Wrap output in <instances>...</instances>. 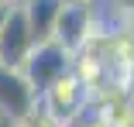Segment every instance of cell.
<instances>
[{
  "label": "cell",
  "instance_id": "cell-13",
  "mask_svg": "<svg viewBox=\"0 0 134 127\" xmlns=\"http://www.w3.org/2000/svg\"><path fill=\"white\" fill-rule=\"evenodd\" d=\"M4 10H7V7H0V21H4Z\"/></svg>",
  "mask_w": 134,
  "mask_h": 127
},
{
  "label": "cell",
  "instance_id": "cell-7",
  "mask_svg": "<svg viewBox=\"0 0 134 127\" xmlns=\"http://www.w3.org/2000/svg\"><path fill=\"white\" fill-rule=\"evenodd\" d=\"M65 127H114L110 120H107V113H103V107H100V100H86L83 107H79V113L65 124Z\"/></svg>",
  "mask_w": 134,
  "mask_h": 127
},
{
  "label": "cell",
  "instance_id": "cell-11",
  "mask_svg": "<svg viewBox=\"0 0 134 127\" xmlns=\"http://www.w3.org/2000/svg\"><path fill=\"white\" fill-rule=\"evenodd\" d=\"M14 4H24V0H0V7H14Z\"/></svg>",
  "mask_w": 134,
  "mask_h": 127
},
{
  "label": "cell",
  "instance_id": "cell-5",
  "mask_svg": "<svg viewBox=\"0 0 134 127\" xmlns=\"http://www.w3.org/2000/svg\"><path fill=\"white\" fill-rule=\"evenodd\" d=\"M35 103H38V96L31 93V86L21 76V69L0 65V117L17 124L21 117H28L35 110Z\"/></svg>",
  "mask_w": 134,
  "mask_h": 127
},
{
  "label": "cell",
  "instance_id": "cell-12",
  "mask_svg": "<svg viewBox=\"0 0 134 127\" xmlns=\"http://www.w3.org/2000/svg\"><path fill=\"white\" fill-rule=\"evenodd\" d=\"M0 127H14V124H10V120H7V117H0Z\"/></svg>",
  "mask_w": 134,
  "mask_h": 127
},
{
  "label": "cell",
  "instance_id": "cell-3",
  "mask_svg": "<svg viewBox=\"0 0 134 127\" xmlns=\"http://www.w3.org/2000/svg\"><path fill=\"white\" fill-rule=\"evenodd\" d=\"M86 100H90V93H86L83 83H79V76L76 72H65L62 79H55V83L38 96V103H41V110L55 120L59 127H65L79 113V107H83Z\"/></svg>",
  "mask_w": 134,
  "mask_h": 127
},
{
  "label": "cell",
  "instance_id": "cell-9",
  "mask_svg": "<svg viewBox=\"0 0 134 127\" xmlns=\"http://www.w3.org/2000/svg\"><path fill=\"white\" fill-rule=\"evenodd\" d=\"M110 4H114V7H120L127 17H134V0H110Z\"/></svg>",
  "mask_w": 134,
  "mask_h": 127
},
{
  "label": "cell",
  "instance_id": "cell-2",
  "mask_svg": "<svg viewBox=\"0 0 134 127\" xmlns=\"http://www.w3.org/2000/svg\"><path fill=\"white\" fill-rule=\"evenodd\" d=\"M100 31V10H90V7H72V4H62L59 17H55V31H52V41H59L65 52H83L86 41Z\"/></svg>",
  "mask_w": 134,
  "mask_h": 127
},
{
  "label": "cell",
  "instance_id": "cell-1",
  "mask_svg": "<svg viewBox=\"0 0 134 127\" xmlns=\"http://www.w3.org/2000/svg\"><path fill=\"white\" fill-rule=\"evenodd\" d=\"M72 52H65V48L59 41H35V48L28 52V59L21 62V76L28 79L31 93L41 96L55 79H62L65 72H72Z\"/></svg>",
  "mask_w": 134,
  "mask_h": 127
},
{
  "label": "cell",
  "instance_id": "cell-4",
  "mask_svg": "<svg viewBox=\"0 0 134 127\" xmlns=\"http://www.w3.org/2000/svg\"><path fill=\"white\" fill-rule=\"evenodd\" d=\"M31 48H35L31 24L24 17V7L14 4V7L4 10V21H0V65L21 69V62L28 59Z\"/></svg>",
  "mask_w": 134,
  "mask_h": 127
},
{
  "label": "cell",
  "instance_id": "cell-10",
  "mask_svg": "<svg viewBox=\"0 0 134 127\" xmlns=\"http://www.w3.org/2000/svg\"><path fill=\"white\" fill-rule=\"evenodd\" d=\"M127 83L134 86V52H131V59H127Z\"/></svg>",
  "mask_w": 134,
  "mask_h": 127
},
{
  "label": "cell",
  "instance_id": "cell-6",
  "mask_svg": "<svg viewBox=\"0 0 134 127\" xmlns=\"http://www.w3.org/2000/svg\"><path fill=\"white\" fill-rule=\"evenodd\" d=\"M24 17L31 24V34L35 41H48L52 31H55V17L62 10V0H24Z\"/></svg>",
  "mask_w": 134,
  "mask_h": 127
},
{
  "label": "cell",
  "instance_id": "cell-8",
  "mask_svg": "<svg viewBox=\"0 0 134 127\" xmlns=\"http://www.w3.org/2000/svg\"><path fill=\"white\" fill-rule=\"evenodd\" d=\"M62 4H72V7H90V10H100L103 0H62Z\"/></svg>",
  "mask_w": 134,
  "mask_h": 127
}]
</instances>
